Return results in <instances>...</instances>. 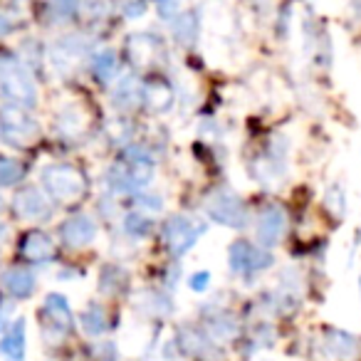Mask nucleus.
Masks as SVG:
<instances>
[{
  "label": "nucleus",
  "mask_w": 361,
  "mask_h": 361,
  "mask_svg": "<svg viewBox=\"0 0 361 361\" xmlns=\"http://www.w3.org/2000/svg\"><path fill=\"white\" fill-rule=\"evenodd\" d=\"M156 6H159L161 16L164 18H176V11H178V0H156Z\"/></svg>",
  "instance_id": "nucleus-36"
},
{
  "label": "nucleus",
  "mask_w": 361,
  "mask_h": 361,
  "mask_svg": "<svg viewBox=\"0 0 361 361\" xmlns=\"http://www.w3.org/2000/svg\"><path fill=\"white\" fill-rule=\"evenodd\" d=\"M80 324L85 329V334L90 336H102L106 329H109V319H106L104 307L99 305H90L85 312L80 314Z\"/></svg>",
  "instance_id": "nucleus-22"
},
{
  "label": "nucleus",
  "mask_w": 361,
  "mask_h": 361,
  "mask_svg": "<svg viewBox=\"0 0 361 361\" xmlns=\"http://www.w3.org/2000/svg\"><path fill=\"white\" fill-rule=\"evenodd\" d=\"M55 129L65 139H80V136H85V131L90 129V111H87V106L77 99L60 104L55 111Z\"/></svg>",
  "instance_id": "nucleus-9"
},
{
  "label": "nucleus",
  "mask_w": 361,
  "mask_h": 361,
  "mask_svg": "<svg viewBox=\"0 0 361 361\" xmlns=\"http://www.w3.org/2000/svg\"><path fill=\"white\" fill-rule=\"evenodd\" d=\"M208 285H211V272H208V270L193 272L191 280H188V287H191L193 292H206Z\"/></svg>",
  "instance_id": "nucleus-35"
},
{
  "label": "nucleus",
  "mask_w": 361,
  "mask_h": 361,
  "mask_svg": "<svg viewBox=\"0 0 361 361\" xmlns=\"http://www.w3.org/2000/svg\"><path fill=\"white\" fill-rule=\"evenodd\" d=\"M126 285V272L121 270V267L116 265H106L104 270H102L99 275V290L104 292V295H116V292H121Z\"/></svg>",
  "instance_id": "nucleus-26"
},
{
  "label": "nucleus",
  "mask_w": 361,
  "mask_h": 361,
  "mask_svg": "<svg viewBox=\"0 0 361 361\" xmlns=\"http://www.w3.org/2000/svg\"><path fill=\"white\" fill-rule=\"evenodd\" d=\"M151 228H154V223H151L149 216H144V213H129V216L124 218V233L131 238H139V240H144L146 235L151 233Z\"/></svg>",
  "instance_id": "nucleus-28"
},
{
  "label": "nucleus",
  "mask_w": 361,
  "mask_h": 361,
  "mask_svg": "<svg viewBox=\"0 0 361 361\" xmlns=\"http://www.w3.org/2000/svg\"><path fill=\"white\" fill-rule=\"evenodd\" d=\"M324 208H326V213H329V216L339 218V221L346 216V191L339 186V183H331V186L326 188Z\"/></svg>",
  "instance_id": "nucleus-27"
},
{
  "label": "nucleus",
  "mask_w": 361,
  "mask_h": 361,
  "mask_svg": "<svg viewBox=\"0 0 361 361\" xmlns=\"http://www.w3.org/2000/svg\"><path fill=\"white\" fill-rule=\"evenodd\" d=\"M0 285L11 297L25 300V297H30L35 292V275L30 270H25V267H11V270L3 272Z\"/></svg>",
  "instance_id": "nucleus-16"
},
{
  "label": "nucleus",
  "mask_w": 361,
  "mask_h": 361,
  "mask_svg": "<svg viewBox=\"0 0 361 361\" xmlns=\"http://www.w3.org/2000/svg\"><path fill=\"white\" fill-rule=\"evenodd\" d=\"M178 346L191 356H206L213 349L211 339L201 329H196V326H183L178 331Z\"/></svg>",
  "instance_id": "nucleus-20"
},
{
  "label": "nucleus",
  "mask_w": 361,
  "mask_h": 361,
  "mask_svg": "<svg viewBox=\"0 0 361 361\" xmlns=\"http://www.w3.org/2000/svg\"><path fill=\"white\" fill-rule=\"evenodd\" d=\"M121 13L126 20H139L146 13V3L144 0H121Z\"/></svg>",
  "instance_id": "nucleus-33"
},
{
  "label": "nucleus",
  "mask_w": 361,
  "mask_h": 361,
  "mask_svg": "<svg viewBox=\"0 0 361 361\" xmlns=\"http://www.w3.org/2000/svg\"><path fill=\"white\" fill-rule=\"evenodd\" d=\"M203 226H196L186 216H171L164 226L166 245L173 255H186L198 240H201Z\"/></svg>",
  "instance_id": "nucleus-7"
},
{
  "label": "nucleus",
  "mask_w": 361,
  "mask_h": 361,
  "mask_svg": "<svg viewBox=\"0 0 361 361\" xmlns=\"http://www.w3.org/2000/svg\"><path fill=\"white\" fill-rule=\"evenodd\" d=\"M139 310H144L146 314H154V317H166L173 312V305H171L169 295H164V292L146 290L139 295Z\"/></svg>",
  "instance_id": "nucleus-23"
},
{
  "label": "nucleus",
  "mask_w": 361,
  "mask_h": 361,
  "mask_svg": "<svg viewBox=\"0 0 361 361\" xmlns=\"http://www.w3.org/2000/svg\"><path fill=\"white\" fill-rule=\"evenodd\" d=\"M206 211L211 216V221L221 223L226 228H233V231H240V228L247 226V208L245 203L240 201V196L233 191H216L206 203Z\"/></svg>",
  "instance_id": "nucleus-5"
},
{
  "label": "nucleus",
  "mask_w": 361,
  "mask_h": 361,
  "mask_svg": "<svg viewBox=\"0 0 361 361\" xmlns=\"http://www.w3.org/2000/svg\"><path fill=\"white\" fill-rule=\"evenodd\" d=\"M27 354V331L25 319H18L0 339V356L8 361H25Z\"/></svg>",
  "instance_id": "nucleus-14"
},
{
  "label": "nucleus",
  "mask_w": 361,
  "mask_h": 361,
  "mask_svg": "<svg viewBox=\"0 0 361 361\" xmlns=\"http://www.w3.org/2000/svg\"><path fill=\"white\" fill-rule=\"evenodd\" d=\"M359 292H361V275H359Z\"/></svg>",
  "instance_id": "nucleus-42"
},
{
  "label": "nucleus",
  "mask_w": 361,
  "mask_h": 361,
  "mask_svg": "<svg viewBox=\"0 0 361 361\" xmlns=\"http://www.w3.org/2000/svg\"><path fill=\"white\" fill-rule=\"evenodd\" d=\"M228 265L235 275H255V272L270 270L275 265V255L247 240H235L228 247Z\"/></svg>",
  "instance_id": "nucleus-4"
},
{
  "label": "nucleus",
  "mask_w": 361,
  "mask_h": 361,
  "mask_svg": "<svg viewBox=\"0 0 361 361\" xmlns=\"http://www.w3.org/2000/svg\"><path fill=\"white\" fill-rule=\"evenodd\" d=\"M351 8H354L356 18H359V20H361V0H351Z\"/></svg>",
  "instance_id": "nucleus-38"
},
{
  "label": "nucleus",
  "mask_w": 361,
  "mask_h": 361,
  "mask_svg": "<svg viewBox=\"0 0 361 361\" xmlns=\"http://www.w3.org/2000/svg\"><path fill=\"white\" fill-rule=\"evenodd\" d=\"M6 329V307L0 305V331Z\"/></svg>",
  "instance_id": "nucleus-39"
},
{
  "label": "nucleus",
  "mask_w": 361,
  "mask_h": 361,
  "mask_svg": "<svg viewBox=\"0 0 361 361\" xmlns=\"http://www.w3.org/2000/svg\"><path fill=\"white\" fill-rule=\"evenodd\" d=\"M80 6H82V0H50V8H52V13L55 16H60V18H72L77 11H80Z\"/></svg>",
  "instance_id": "nucleus-32"
},
{
  "label": "nucleus",
  "mask_w": 361,
  "mask_h": 361,
  "mask_svg": "<svg viewBox=\"0 0 361 361\" xmlns=\"http://www.w3.org/2000/svg\"><path fill=\"white\" fill-rule=\"evenodd\" d=\"M144 102L149 104L151 111L164 114V111H169L171 106H173L176 92L166 80H151L149 85L144 87Z\"/></svg>",
  "instance_id": "nucleus-19"
},
{
  "label": "nucleus",
  "mask_w": 361,
  "mask_h": 361,
  "mask_svg": "<svg viewBox=\"0 0 361 361\" xmlns=\"http://www.w3.org/2000/svg\"><path fill=\"white\" fill-rule=\"evenodd\" d=\"M97 233H99V228H97L94 218L77 213L60 226V240L72 250H80V247H87L97 240Z\"/></svg>",
  "instance_id": "nucleus-13"
},
{
  "label": "nucleus",
  "mask_w": 361,
  "mask_h": 361,
  "mask_svg": "<svg viewBox=\"0 0 361 361\" xmlns=\"http://www.w3.org/2000/svg\"><path fill=\"white\" fill-rule=\"evenodd\" d=\"M173 40L178 45H193L198 37V20L196 13H183V16H176L173 20Z\"/></svg>",
  "instance_id": "nucleus-24"
},
{
  "label": "nucleus",
  "mask_w": 361,
  "mask_h": 361,
  "mask_svg": "<svg viewBox=\"0 0 361 361\" xmlns=\"http://www.w3.org/2000/svg\"><path fill=\"white\" fill-rule=\"evenodd\" d=\"M119 72V60L114 50H102L92 55V75L99 82H111Z\"/></svg>",
  "instance_id": "nucleus-21"
},
{
  "label": "nucleus",
  "mask_w": 361,
  "mask_h": 361,
  "mask_svg": "<svg viewBox=\"0 0 361 361\" xmlns=\"http://www.w3.org/2000/svg\"><path fill=\"white\" fill-rule=\"evenodd\" d=\"M319 349L329 361H361V336L339 326H326L322 331Z\"/></svg>",
  "instance_id": "nucleus-6"
},
{
  "label": "nucleus",
  "mask_w": 361,
  "mask_h": 361,
  "mask_svg": "<svg viewBox=\"0 0 361 361\" xmlns=\"http://www.w3.org/2000/svg\"><path fill=\"white\" fill-rule=\"evenodd\" d=\"M90 45H87L82 37L77 35H67L60 42H55L50 50V62L55 67V72L60 75H70L72 70H77V65L82 62V57L87 55Z\"/></svg>",
  "instance_id": "nucleus-12"
},
{
  "label": "nucleus",
  "mask_w": 361,
  "mask_h": 361,
  "mask_svg": "<svg viewBox=\"0 0 361 361\" xmlns=\"http://www.w3.org/2000/svg\"><path fill=\"white\" fill-rule=\"evenodd\" d=\"M23 255L30 262H37V265L50 262L55 257V240L42 231L27 233L25 240H23Z\"/></svg>",
  "instance_id": "nucleus-17"
},
{
  "label": "nucleus",
  "mask_w": 361,
  "mask_h": 361,
  "mask_svg": "<svg viewBox=\"0 0 361 361\" xmlns=\"http://www.w3.org/2000/svg\"><path fill=\"white\" fill-rule=\"evenodd\" d=\"M42 314H45V334H52L55 339H62L72 331L75 326V314H72V307L67 302L65 295L60 292H50L45 297V305H42Z\"/></svg>",
  "instance_id": "nucleus-8"
},
{
  "label": "nucleus",
  "mask_w": 361,
  "mask_h": 361,
  "mask_svg": "<svg viewBox=\"0 0 361 361\" xmlns=\"http://www.w3.org/2000/svg\"><path fill=\"white\" fill-rule=\"evenodd\" d=\"M136 206L144 208L146 213L164 211V196L161 193H136Z\"/></svg>",
  "instance_id": "nucleus-31"
},
{
  "label": "nucleus",
  "mask_w": 361,
  "mask_h": 361,
  "mask_svg": "<svg viewBox=\"0 0 361 361\" xmlns=\"http://www.w3.org/2000/svg\"><path fill=\"white\" fill-rule=\"evenodd\" d=\"M0 92L8 102L23 109H32L40 102L30 72L23 67L18 57H0Z\"/></svg>",
  "instance_id": "nucleus-1"
},
{
  "label": "nucleus",
  "mask_w": 361,
  "mask_h": 361,
  "mask_svg": "<svg viewBox=\"0 0 361 361\" xmlns=\"http://www.w3.org/2000/svg\"><path fill=\"white\" fill-rule=\"evenodd\" d=\"M6 235H8V226H6V223H0V245H3V240H6Z\"/></svg>",
  "instance_id": "nucleus-40"
},
{
  "label": "nucleus",
  "mask_w": 361,
  "mask_h": 361,
  "mask_svg": "<svg viewBox=\"0 0 361 361\" xmlns=\"http://www.w3.org/2000/svg\"><path fill=\"white\" fill-rule=\"evenodd\" d=\"M208 329H211V334L218 336V339H231V336H235V331H238V322L233 319L231 314L221 312V314L208 319Z\"/></svg>",
  "instance_id": "nucleus-29"
},
{
  "label": "nucleus",
  "mask_w": 361,
  "mask_h": 361,
  "mask_svg": "<svg viewBox=\"0 0 361 361\" xmlns=\"http://www.w3.org/2000/svg\"><path fill=\"white\" fill-rule=\"evenodd\" d=\"M141 99H144V90L139 87V82H136L134 75L121 77V80L114 85V90H111V104H114L119 111L134 109Z\"/></svg>",
  "instance_id": "nucleus-18"
},
{
  "label": "nucleus",
  "mask_w": 361,
  "mask_h": 361,
  "mask_svg": "<svg viewBox=\"0 0 361 361\" xmlns=\"http://www.w3.org/2000/svg\"><path fill=\"white\" fill-rule=\"evenodd\" d=\"M42 186L47 196L57 203L80 201L87 193V178L77 166L72 164H47L40 173Z\"/></svg>",
  "instance_id": "nucleus-2"
},
{
  "label": "nucleus",
  "mask_w": 361,
  "mask_h": 361,
  "mask_svg": "<svg viewBox=\"0 0 361 361\" xmlns=\"http://www.w3.org/2000/svg\"><path fill=\"white\" fill-rule=\"evenodd\" d=\"M0 134L8 144L13 146H30L40 136V124L35 121V116H30V111L23 106L8 104L0 109Z\"/></svg>",
  "instance_id": "nucleus-3"
},
{
  "label": "nucleus",
  "mask_w": 361,
  "mask_h": 361,
  "mask_svg": "<svg viewBox=\"0 0 361 361\" xmlns=\"http://www.w3.org/2000/svg\"><path fill=\"white\" fill-rule=\"evenodd\" d=\"M106 136H109L114 144H126L131 139V126L129 121L124 119H114L109 126H106Z\"/></svg>",
  "instance_id": "nucleus-30"
},
{
  "label": "nucleus",
  "mask_w": 361,
  "mask_h": 361,
  "mask_svg": "<svg viewBox=\"0 0 361 361\" xmlns=\"http://www.w3.org/2000/svg\"><path fill=\"white\" fill-rule=\"evenodd\" d=\"M0 211H3V198H0Z\"/></svg>",
  "instance_id": "nucleus-41"
},
{
  "label": "nucleus",
  "mask_w": 361,
  "mask_h": 361,
  "mask_svg": "<svg viewBox=\"0 0 361 361\" xmlns=\"http://www.w3.org/2000/svg\"><path fill=\"white\" fill-rule=\"evenodd\" d=\"M11 32H13V23H11V18L3 16V13H0V37L11 35Z\"/></svg>",
  "instance_id": "nucleus-37"
},
{
  "label": "nucleus",
  "mask_w": 361,
  "mask_h": 361,
  "mask_svg": "<svg viewBox=\"0 0 361 361\" xmlns=\"http://www.w3.org/2000/svg\"><path fill=\"white\" fill-rule=\"evenodd\" d=\"M287 231V211L280 206V203H270L260 211L255 223V233H257V240L260 245L265 247H275L277 243L282 240Z\"/></svg>",
  "instance_id": "nucleus-10"
},
{
  "label": "nucleus",
  "mask_w": 361,
  "mask_h": 361,
  "mask_svg": "<svg viewBox=\"0 0 361 361\" xmlns=\"http://www.w3.org/2000/svg\"><path fill=\"white\" fill-rule=\"evenodd\" d=\"M13 208L23 221H40L47 223L52 218V206L47 201V196L42 191H37V186H25L16 193L13 198Z\"/></svg>",
  "instance_id": "nucleus-11"
},
{
  "label": "nucleus",
  "mask_w": 361,
  "mask_h": 361,
  "mask_svg": "<svg viewBox=\"0 0 361 361\" xmlns=\"http://www.w3.org/2000/svg\"><path fill=\"white\" fill-rule=\"evenodd\" d=\"M129 52L131 60L139 67H149L159 60V55L164 52V45H161L159 35H149V32H139V35L129 37Z\"/></svg>",
  "instance_id": "nucleus-15"
},
{
  "label": "nucleus",
  "mask_w": 361,
  "mask_h": 361,
  "mask_svg": "<svg viewBox=\"0 0 361 361\" xmlns=\"http://www.w3.org/2000/svg\"><path fill=\"white\" fill-rule=\"evenodd\" d=\"M23 176H25V169H23L20 161L0 154V188L16 186L23 180Z\"/></svg>",
  "instance_id": "nucleus-25"
},
{
  "label": "nucleus",
  "mask_w": 361,
  "mask_h": 361,
  "mask_svg": "<svg viewBox=\"0 0 361 361\" xmlns=\"http://www.w3.org/2000/svg\"><path fill=\"white\" fill-rule=\"evenodd\" d=\"M85 6H87V13H90L92 18H106L114 3H111V0H87Z\"/></svg>",
  "instance_id": "nucleus-34"
}]
</instances>
